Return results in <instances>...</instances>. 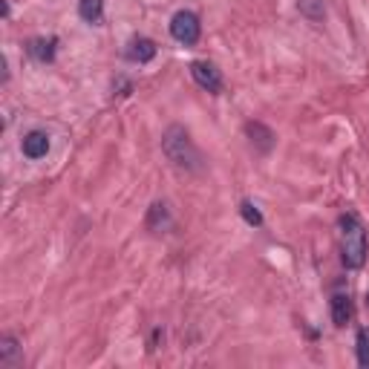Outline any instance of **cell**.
Returning <instances> with one entry per match:
<instances>
[{"label": "cell", "mask_w": 369, "mask_h": 369, "mask_svg": "<svg viewBox=\"0 0 369 369\" xmlns=\"http://www.w3.org/2000/svg\"><path fill=\"white\" fill-rule=\"evenodd\" d=\"M162 150H165V156L182 168V170H199L202 168V156H199V150L191 139V133L184 130L182 125H170L162 136Z\"/></svg>", "instance_id": "1"}, {"label": "cell", "mask_w": 369, "mask_h": 369, "mask_svg": "<svg viewBox=\"0 0 369 369\" xmlns=\"http://www.w3.org/2000/svg\"><path fill=\"white\" fill-rule=\"evenodd\" d=\"M341 260L346 268H361L366 263V231L355 213H344L341 217Z\"/></svg>", "instance_id": "2"}, {"label": "cell", "mask_w": 369, "mask_h": 369, "mask_svg": "<svg viewBox=\"0 0 369 369\" xmlns=\"http://www.w3.org/2000/svg\"><path fill=\"white\" fill-rule=\"evenodd\" d=\"M170 35H173V41L184 44V46H194V44L199 41V35H202V23H199L196 12L179 9V12L170 18Z\"/></svg>", "instance_id": "3"}, {"label": "cell", "mask_w": 369, "mask_h": 369, "mask_svg": "<svg viewBox=\"0 0 369 369\" xmlns=\"http://www.w3.org/2000/svg\"><path fill=\"white\" fill-rule=\"evenodd\" d=\"M191 75L208 92H220L223 89V73L213 67L211 61H194V64H191Z\"/></svg>", "instance_id": "4"}, {"label": "cell", "mask_w": 369, "mask_h": 369, "mask_svg": "<svg viewBox=\"0 0 369 369\" xmlns=\"http://www.w3.org/2000/svg\"><path fill=\"white\" fill-rule=\"evenodd\" d=\"M20 147H23V156L26 159H44L46 153H49V136L44 130H29L23 136Z\"/></svg>", "instance_id": "5"}, {"label": "cell", "mask_w": 369, "mask_h": 369, "mask_svg": "<svg viewBox=\"0 0 369 369\" xmlns=\"http://www.w3.org/2000/svg\"><path fill=\"white\" fill-rule=\"evenodd\" d=\"M245 133H249L251 144H254L260 153H268V150L274 147V133H271L265 125H260V121H249V125H245Z\"/></svg>", "instance_id": "6"}, {"label": "cell", "mask_w": 369, "mask_h": 369, "mask_svg": "<svg viewBox=\"0 0 369 369\" xmlns=\"http://www.w3.org/2000/svg\"><path fill=\"white\" fill-rule=\"evenodd\" d=\"M55 44H58L55 38H32L26 44V52L32 55L38 64H49V61L55 58Z\"/></svg>", "instance_id": "7"}, {"label": "cell", "mask_w": 369, "mask_h": 369, "mask_svg": "<svg viewBox=\"0 0 369 369\" xmlns=\"http://www.w3.org/2000/svg\"><path fill=\"white\" fill-rule=\"evenodd\" d=\"M127 58L136 61V64H147V61L156 58V44H153L150 38H133L130 49H127Z\"/></svg>", "instance_id": "8"}, {"label": "cell", "mask_w": 369, "mask_h": 369, "mask_svg": "<svg viewBox=\"0 0 369 369\" xmlns=\"http://www.w3.org/2000/svg\"><path fill=\"white\" fill-rule=\"evenodd\" d=\"M332 320H334V326H346L352 320V300H349V294H334L332 297Z\"/></svg>", "instance_id": "9"}, {"label": "cell", "mask_w": 369, "mask_h": 369, "mask_svg": "<svg viewBox=\"0 0 369 369\" xmlns=\"http://www.w3.org/2000/svg\"><path fill=\"white\" fill-rule=\"evenodd\" d=\"M78 18L87 23H99L104 18V0H78Z\"/></svg>", "instance_id": "10"}, {"label": "cell", "mask_w": 369, "mask_h": 369, "mask_svg": "<svg viewBox=\"0 0 369 369\" xmlns=\"http://www.w3.org/2000/svg\"><path fill=\"white\" fill-rule=\"evenodd\" d=\"M170 225V213H168V205L165 202H156L147 213V228L159 231V228H168Z\"/></svg>", "instance_id": "11"}, {"label": "cell", "mask_w": 369, "mask_h": 369, "mask_svg": "<svg viewBox=\"0 0 369 369\" xmlns=\"http://www.w3.org/2000/svg\"><path fill=\"white\" fill-rule=\"evenodd\" d=\"M18 355H20L18 337H12V334H4V337H0V363H6V366H9Z\"/></svg>", "instance_id": "12"}, {"label": "cell", "mask_w": 369, "mask_h": 369, "mask_svg": "<svg viewBox=\"0 0 369 369\" xmlns=\"http://www.w3.org/2000/svg\"><path fill=\"white\" fill-rule=\"evenodd\" d=\"M297 9L309 18V20H320L326 15V6H323V0H300Z\"/></svg>", "instance_id": "13"}, {"label": "cell", "mask_w": 369, "mask_h": 369, "mask_svg": "<svg viewBox=\"0 0 369 369\" xmlns=\"http://www.w3.org/2000/svg\"><path fill=\"white\" fill-rule=\"evenodd\" d=\"M355 352H358V363L369 366V332L366 329H361L355 337Z\"/></svg>", "instance_id": "14"}, {"label": "cell", "mask_w": 369, "mask_h": 369, "mask_svg": "<svg viewBox=\"0 0 369 369\" xmlns=\"http://www.w3.org/2000/svg\"><path fill=\"white\" fill-rule=\"evenodd\" d=\"M239 213H242V220L249 223V225H254V228H260V225H263V213L257 211V205H254V202L245 199V202L239 205Z\"/></svg>", "instance_id": "15"}, {"label": "cell", "mask_w": 369, "mask_h": 369, "mask_svg": "<svg viewBox=\"0 0 369 369\" xmlns=\"http://www.w3.org/2000/svg\"><path fill=\"white\" fill-rule=\"evenodd\" d=\"M366 306H369V292H366Z\"/></svg>", "instance_id": "16"}]
</instances>
